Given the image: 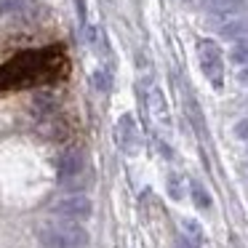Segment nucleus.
<instances>
[{
  "instance_id": "f257e3e1",
  "label": "nucleus",
  "mask_w": 248,
  "mask_h": 248,
  "mask_svg": "<svg viewBox=\"0 0 248 248\" xmlns=\"http://www.w3.org/2000/svg\"><path fill=\"white\" fill-rule=\"evenodd\" d=\"M38 240L43 248H86L88 232L75 221L48 219L38 227Z\"/></svg>"
},
{
  "instance_id": "f03ea898",
  "label": "nucleus",
  "mask_w": 248,
  "mask_h": 248,
  "mask_svg": "<svg viewBox=\"0 0 248 248\" xmlns=\"http://www.w3.org/2000/svg\"><path fill=\"white\" fill-rule=\"evenodd\" d=\"M54 216L56 219H64V221H75V224H83L86 219H91L93 214V205L86 195L80 192H72V195H64L54 203Z\"/></svg>"
},
{
  "instance_id": "7ed1b4c3",
  "label": "nucleus",
  "mask_w": 248,
  "mask_h": 248,
  "mask_svg": "<svg viewBox=\"0 0 248 248\" xmlns=\"http://www.w3.org/2000/svg\"><path fill=\"white\" fill-rule=\"evenodd\" d=\"M198 56H200V70L203 75L214 83L216 88L224 80V56H221V48L214 43V40H198Z\"/></svg>"
},
{
  "instance_id": "20e7f679",
  "label": "nucleus",
  "mask_w": 248,
  "mask_h": 248,
  "mask_svg": "<svg viewBox=\"0 0 248 248\" xmlns=\"http://www.w3.org/2000/svg\"><path fill=\"white\" fill-rule=\"evenodd\" d=\"M86 171V155H83V150H78V147H70V150L62 152L59 157V182L62 184H75L78 176Z\"/></svg>"
},
{
  "instance_id": "39448f33",
  "label": "nucleus",
  "mask_w": 248,
  "mask_h": 248,
  "mask_svg": "<svg viewBox=\"0 0 248 248\" xmlns=\"http://www.w3.org/2000/svg\"><path fill=\"white\" fill-rule=\"evenodd\" d=\"M115 139H118L120 150L125 155H136L139 152V131H136V123L131 115H123L118 120V131H115Z\"/></svg>"
},
{
  "instance_id": "423d86ee",
  "label": "nucleus",
  "mask_w": 248,
  "mask_h": 248,
  "mask_svg": "<svg viewBox=\"0 0 248 248\" xmlns=\"http://www.w3.org/2000/svg\"><path fill=\"white\" fill-rule=\"evenodd\" d=\"M147 102H150V112H152V118H155V123H163V125L171 123V115H168V104H166V99H163V93L157 91V88H152V91H150Z\"/></svg>"
},
{
  "instance_id": "0eeeda50",
  "label": "nucleus",
  "mask_w": 248,
  "mask_h": 248,
  "mask_svg": "<svg viewBox=\"0 0 248 248\" xmlns=\"http://www.w3.org/2000/svg\"><path fill=\"white\" fill-rule=\"evenodd\" d=\"M182 235H184V246L187 248H200L203 246V230H200V224L195 219H184Z\"/></svg>"
},
{
  "instance_id": "6e6552de",
  "label": "nucleus",
  "mask_w": 248,
  "mask_h": 248,
  "mask_svg": "<svg viewBox=\"0 0 248 248\" xmlns=\"http://www.w3.org/2000/svg\"><path fill=\"white\" fill-rule=\"evenodd\" d=\"M230 59L235 62L237 67H248V38L235 40V46L230 48Z\"/></svg>"
},
{
  "instance_id": "1a4fd4ad",
  "label": "nucleus",
  "mask_w": 248,
  "mask_h": 248,
  "mask_svg": "<svg viewBox=\"0 0 248 248\" xmlns=\"http://www.w3.org/2000/svg\"><path fill=\"white\" fill-rule=\"evenodd\" d=\"M221 32L227 35V38H235V40H240V38H248V22L246 19H237V22H232V24H227Z\"/></svg>"
},
{
  "instance_id": "9d476101",
  "label": "nucleus",
  "mask_w": 248,
  "mask_h": 248,
  "mask_svg": "<svg viewBox=\"0 0 248 248\" xmlns=\"http://www.w3.org/2000/svg\"><path fill=\"white\" fill-rule=\"evenodd\" d=\"M192 200H195L198 208H208V205H211V195L203 189V184L192 182Z\"/></svg>"
},
{
  "instance_id": "9b49d317",
  "label": "nucleus",
  "mask_w": 248,
  "mask_h": 248,
  "mask_svg": "<svg viewBox=\"0 0 248 248\" xmlns=\"http://www.w3.org/2000/svg\"><path fill=\"white\" fill-rule=\"evenodd\" d=\"M214 8L219 14H237L243 8V0H214Z\"/></svg>"
},
{
  "instance_id": "f8f14e48",
  "label": "nucleus",
  "mask_w": 248,
  "mask_h": 248,
  "mask_svg": "<svg viewBox=\"0 0 248 248\" xmlns=\"http://www.w3.org/2000/svg\"><path fill=\"white\" fill-rule=\"evenodd\" d=\"M168 192H171L173 200H182L184 198V184H182V179H179L176 173H171V176H168Z\"/></svg>"
},
{
  "instance_id": "ddd939ff",
  "label": "nucleus",
  "mask_w": 248,
  "mask_h": 248,
  "mask_svg": "<svg viewBox=\"0 0 248 248\" xmlns=\"http://www.w3.org/2000/svg\"><path fill=\"white\" fill-rule=\"evenodd\" d=\"M30 0H0V14H14V11H22Z\"/></svg>"
},
{
  "instance_id": "4468645a",
  "label": "nucleus",
  "mask_w": 248,
  "mask_h": 248,
  "mask_svg": "<svg viewBox=\"0 0 248 248\" xmlns=\"http://www.w3.org/2000/svg\"><path fill=\"white\" fill-rule=\"evenodd\" d=\"M235 136H237V139H243V141H248V118L237 120V125H235Z\"/></svg>"
},
{
  "instance_id": "2eb2a0df",
  "label": "nucleus",
  "mask_w": 248,
  "mask_h": 248,
  "mask_svg": "<svg viewBox=\"0 0 248 248\" xmlns=\"http://www.w3.org/2000/svg\"><path fill=\"white\" fill-rule=\"evenodd\" d=\"M93 86H96L99 91H107V88H109V78H107V72H96V75H93Z\"/></svg>"
},
{
  "instance_id": "dca6fc26",
  "label": "nucleus",
  "mask_w": 248,
  "mask_h": 248,
  "mask_svg": "<svg viewBox=\"0 0 248 248\" xmlns=\"http://www.w3.org/2000/svg\"><path fill=\"white\" fill-rule=\"evenodd\" d=\"M237 80H240L243 86H248V67H240V72H237Z\"/></svg>"
},
{
  "instance_id": "f3484780",
  "label": "nucleus",
  "mask_w": 248,
  "mask_h": 248,
  "mask_svg": "<svg viewBox=\"0 0 248 248\" xmlns=\"http://www.w3.org/2000/svg\"><path fill=\"white\" fill-rule=\"evenodd\" d=\"M75 3H78V11H80V16L86 19V3H83V0H75Z\"/></svg>"
}]
</instances>
